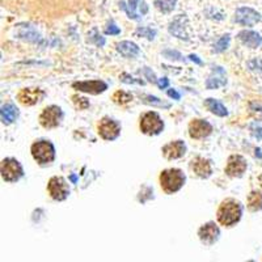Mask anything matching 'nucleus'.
Wrapping results in <instances>:
<instances>
[{
	"label": "nucleus",
	"mask_w": 262,
	"mask_h": 262,
	"mask_svg": "<svg viewBox=\"0 0 262 262\" xmlns=\"http://www.w3.org/2000/svg\"><path fill=\"white\" fill-rule=\"evenodd\" d=\"M243 214L242 205L235 200H227L217 210V221L226 227H231L240 221Z\"/></svg>",
	"instance_id": "f257e3e1"
},
{
	"label": "nucleus",
	"mask_w": 262,
	"mask_h": 262,
	"mask_svg": "<svg viewBox=\"0 0 262 262\" xmlns=\"http://www.w3.org/2000/svg\"><path fill=\"white\" fill-rule=\"evenodd\" d=\"M161 188L165 193L172 194L179 191L185 184L184 173L180 169H167L160 174Z\"/></svg>",
	"instance_id": "f03ea898"
},
{
	"label": "nucleus",
	"mask_w": 262,
	"mask_h": 262,
	"mask_svg": "<svg viewBox=\"0 0 262 262\" xmlns=\"http://www.w3.org/2000/svg\"><path fill=\"white\" fill-rule=\"evenodd\" d=\"M32 155L37 163L48 164L55 158V148L48 140H41L32 146Z\"/></svg>",
	"instance_id": "7ed1b4c3"
},
{
	"label": "nucleus",
	"mask_w": 262,
	"mask_h": 262,
	"mask_svg": "<svg viewBox=\"0 0 262 262\" xmlns=\"http://www.w3.org/2000/svg\"><path fill=\"white\" fill-rule=\"evenodd\" d=\"M140 128L147 135H158L164 128V122L158 113L149 112L146 113L140 119Z\"/></svg>",
	"instance_id": "20e7f679"
},
{
	"label": "nucleus",
	"mask_w": 262,
	"mask_h": 262,
	"mask_svg": "<svg viewBox=\"0 0 262 262\" xmlns=\"http://www.w3.org/2000/svg\"><path fill=\"white\" fill-rule=\"evenodd\" d=\"M23 174H24V170H23L21 164L16 159L8 158L2 161V177L6 181H17L20 177H23Z\"/></svg>",
	"instance_id": "39448f33"
},
{
	"label": "nucleus",
	"mask_w": 262,
	"mask_h": 262,
	"mask_svg": "<svg viewBox=\"0 0 262 262\" xmlns=\"http://www.w3.org/2000/svg\"><path fill=\"white\" fill-rule=\"evenodd\" d=\"M63 118L62 109L55 105H51L43 109V112L39 116V123L45 128L57 127Z\"/></svg>",
	"instance_id": "423d86ee"
},
{
	"label": "nucleus",
	"mask_w": 262,
	"mask_h": 262,
	"mask_svg": "<svg viewBox=\"0 0 262 262\" xmlns=\"http://www.w3.org/2000/svg\"><path fill=\"white\" fill-rule=\"evenodd\" d=\"M49 194L51 195V198L55 201H63L66 200L70 194V188L64 179L62 177H53L50 179L48 185Z\"/></svg>",
	"instance_id": "0eeeda50"
},
{
	"label": "nucleus",
	"mask_w": 262,
	"mask_h": 262,
	"mask_svg": "<svg viewBox=\"0 0 262 262\" xmlns=\"http://www.w3.org/2000/svg\"><path fill=\"white\" fill-rule=\"evenodd\" d=\"M259 20H261V15L256 12L254 9L248 8V7L238 8L235 13L236 23L240 25H244V27H253Z\"/></svg>",
	"instance_id": "6e6552de"
},
{
	"label": "nucleus",
	"mask_w": 262,
	"mask_h": 262,
	"mask_svg": "<svg viewBox=\"0 0 262 262\" xmlns=\"http://www.w3.org/2000/svg\"><path fill=\"white\" fill-rule=\"evenodd\" d=\"M119 133H121V127L113 119L104 118L98 125V134L106 140H114L118 138Z\"/></svg>",
	"instance_id": "1a4fd4ad"
},
{
	"label": "nucleus",
	"mask_w": 262,
	"mask_h": 262,
	"mask_svg": "<svg viewBox=\"0 0 262 262\" xmlns=\"http://www.w3.org/2000/svg\"><path fill=\"white\" fill-rule=\"evenodd\" d=\"M212 126L203 119H194L189 125V135L193 139H202L211 134Z\"/></svg>",
	"instance_id": "9d476101"
},
{
	"label": "nucleus",
	"mask_w": 262,
	"mask_h": 262,
	"mask_svg": "<svg viewBox=\"0 0 262 262\" xmlns=\"http://www.w3.org/2000/svg\"><path fill=\"white\" fill-rule=\"evenodd\" d=\"M247 170V161L243 156L233 155L228 159L226 167V173L231 177H242Z\"/></svg>",
	"instance_id": "9b49d317"
},
{
	"label": "nucleus",
	"mask_w": 262,
	"mask_h": 262,
	"mask_svg": "<svg viewBox=\"0 0 262 262\" xmlns=\"http://www.w3.org/2000/svg\"><path fill=\"white\" fill-rule=\"evenodd\" d=\"M43 96H45V93L38 88H25V90H21L18 92L17 100L23 105L32 106V105H36L37 102L41 101Z\"/></svg>",
	"instance_id": "f8f14e48"
},
{
	"label": "nucleus",
	"mask_w": 262,
	"mask_h": 262,
	"mask_svg": "<svg viewBox=\"0 0 262 262\" xmlns=\"http://www.w3.org/2000/svg\"><path fill=\"white\" fill-rule=\"evenodd\" d=\"M74 88L81 92L92 93V95H98L102 93L104 91L107 90V85L104 81L100 80H91V81H79V83H74Z\"/></svg>",
	"instance_id": "ddd939ff"
},
{
	"label": "nucleus",
	"mask_w": 262,
	"mask_h": 262,
	"mask_svg": "<svg viewBox=\"0 0 262 262\" xmlns=\"http://www.w3.org/2000/svg\"><path fill=\"white\" fill-rule=\"evenodd\" d=\"M198 236H200L201 242L205 243V244L207 245H211L214 244L217 240V237H219V228H217L216 224L210 222V223L201 227Z\"/></svg>",
	"instance_id": "4468645a"
},
{
	"label": "nucleus",
	"mask_w": 262,
	"mask_h": 262,
	"mask_svg": "<svg viewBox=\"0 0 262 262\" xmlns=\"http://www.w3.org/2000/svg\"><path fill=\"white\" fill-rule=\"evenodd\" d=\"M185 151H186V146H185V143L182 140H176V142H172V143L163 147L164 156L167 159H169V160L181 158L185 154Z\"/></svg>",
	"instance_id": "2eb2a0df"
},
{
	"label": "nucleus",
	"mask_w": 262,
	"mask_h": 262,
	"mask_svg": "<svg viewBox=\"0 0 262 262\" xmlns=\"http://www.w3.org/2000/svg\"><path fill=\"white\" fill-rule=\"evenodd\" d=\"M191 169L194 170L198 177H202V179H207V177L211 176L212 169L211 164L209 160H206L203 158H195L191 161Z\"/></svg>",
	"instance_id": "dca6fc26"
},
{
	"label": "nucleus",
	"mask_w": 262,
	"mask_h": 262,
	"mask_svg": "<svg viewBox=\"0 0 262 262\" xmlns=\"http://www.w3.org/2000/svg\"><path fill=\"white\" fill-rule=\"evenodd\" d=\"M237 37L244 45H247L250 49L258 48L262 43V37L259 36L258 33L252 32V30H243V32L238 33Z\"/></svg>",
	"instance_id": "f3484780"
},
{
	"label": "nucleus",
	"mask_w": 262,
	"mask_h": 262,
	"mask_svg": "<svg viewBox=\"0 0 262 262\" xmlns=\"http://www.w3.org/2000/svg\"><path fill=\"white\" fill-rule=\"evenodd\" d=\"M226 72L223 71L222 67H215L214 71H212V75L209 78L207 83H206V86L209 90H216L219 86L226 85Z\"/></svg>",
	"instance_id": "a211bd4d"
},
{
	"label": "nucleus",
	"mask_w": 262,
	"mask_h": 262,
	"mask_svg": "<svg viewBox=\"0 0 262 262\" xmlns=\"http://www.w3.org/2000/svg\"><path fill=\"white\" fill-rule=\"evenodd\" d=\"M117 49H118L119 53L122 54L123 57L126 58H134L139 54V48H138V45H135L134 42L130 41L121 42V43L117 45Z\"/></svg>",
	"instance_id": "6ab92c4d"
},
{
	"label": "nucleus",
	"mask_w": 262,
	"mask_h": 262,
	"mask_svg": "<svg viewBox=\"0 0 262 262\" xmlns=\"http://www.w3.org/2000/svg\"><path fill=\"white\" fill-rule=\"evenodd\" d=\"M184 21H186V17H184L182 15H180V17H177L176 20L173 21L172 24L169 27V32L172 33L173 36L179 37V38H188L186 36V33H185V28H184Z\"/></svg>",
	"instance_id": "aec40b11"
},
{
	"label": "nucleus",
	"mask_w": 262,
	"mask_h": 262,
	"mask_svg": "<svg viewBox=\"0 0 262 262\" xmlns=\"http://www.w3.org/2000/svg\"><path fill=\"white\" fill-rule=\"evenodd\" d=\"M18 117V111L17 107L13 106V105H4L2 107V121L6 125H9V123H12L16 118Z\"/></svg>",
	"instance_id": "412c9836"
},
{
	"label": "nucleus",
	"mask_w": 262,
	"mask_h": 262,
	"mask_svg": "<svg viewBox=\"0 0 262 262\" xmlns=\"http://www.w3.org/2000/svg\"><path fill=\"white\" fill-rule=\"evenodd\" d=\"M205 104L206 106H207V109H209L211 113L216 114V116L226 117L227 114H228V112H227L226 107L223 106V104L217 101V100H215V98H207Z\"/></svg>",
	"instance_id": "4be33fe9"
},
{
	"label": "nucleus",
	"mask_w": 262,
	"mask_h": 262,
	"mask_svg": "<svg viewBox=\"0 0 262 262\" xmlns=\"http://www.w3.org/2000/svg\"><path fill=\"white\" fill-rule=\"evenodd\" d=\"M248 207L252 211H259V210H262V193L252 191L249 198H248Z\"/></svg>",
	"instance_id": "5701e85b"
},
{
	"label": "nucleus",
	"mask_w": 262,
	"mask_h": 262,
	"mask_svg": "<svg viewBox=\"0 0 262 262\" xmlns=\"http://www.w3.org/2000/svg\"><path fill=\"white\" fill-rule=\"evenodd\" d=\"M177 0H154L156 8L163 13H169L172 12L174 7H176Z\"/></svg>",
	"instance_id": "b1692460"
},
{
	"label": "nucleus",
	"mask_w": 262,
	"mask_h": 262,
	"mask_svg": "<svg viewBox=\"0 0 262 262\" xmlns=\"http://www.w3.org/2000/svg\"><path fill=\"white\" fill-rule=\"evenodd\" d=\"M138 2H139V0H128V6H126V3H123V2L121 3L122 9H125L128 17L133 18V20H140V17L137 15V12H135V9H137V6H138Z\"/></svg>",
	"instance_id": "393cba45"
},
{
	"label": "nucleus",
	"mask_w": 262,
	"mask_h": 262,
	"mask_svg": "<svg viewBox=\"0 0 262 262\" xmlns=\"http://www.w3.org/2000/svg\"><path fill=\"white\" fill-rule=\"evenodd\" d=\"M113 100L114 102H117V104L125 105L133 100V96L127 92H123V91H117V92L113 95Z\"/></svg>",
	"instance_id": "a878e982"
},
{
	"label": "nucleus",
	"mask_w": 262,
	"mask_h": 262,
	"mask_svg": "<svg viewBox=\"0 0 262 262\" xmlns=\"http://www.w3.org/2000/svg\"><path fill=\"white\" fill-rule=\"evenodd\" d=\"M140 98H143V102L149 105H156V106H164V107H169V104H164L161 100H159L158 97H154V96H148V95H144V96H140Z\"/></svg>",
	"instance_id": "bb28decb"
},
{
	"label": "nucleus",
	"mask_w": 262,
	"mask_h": 262,
	"mask_svg": "<svg viewBox=\"0 0 262 262\" xmlns=\"http://www.w3.org/2000/svg\"><path fill=\"white\" fill-rule=\"evenodd\" d=\"M228 45H229V36L227 34V36H223L219 41L216 42V43H215L214 50L216 51V53H222V51H224L227 48H228Z\"/></svg>",
	"instance_id": "cd10ccee"
},
{
	"label": "nucleus",
	"mask_w": 262,
	"mask_h": 262,
	"mask_svg": "<svg viewBox=\"0 0 262 262\" xmlns=\"http://www.w3.org/2000/svg\"><path fill=\"white\" fill-rule=\"evenodd\" d=\"M137 34L138 36L146 37V38L148 39H154L156 36V30L151 29V28H138Z\"/></svg>",
	"instance_id": "c85d7f7f"
},
{
	"label": "nucleus",
	"mask_w": 262,
	"mask_h": 262,
	"mask_svg": "<svg viewBox=\"0 0 262 262\" xmlns=\"http://www.w3.org/2000/svg\"><path fill=\"white\" fill-rule=\"evenodd\" d=\"M74 101H75V104L78 105L79 109H86V107L90 106V102H88V100L84 97H76V96H74Z\"/></svg>",
	"instance_id": "c756f323"
},
{
	"label": "nucleus",
	"mask_w": 262,
	"mask_h": 262,
	"mask_svg": "<svg viewBox=\"0 0 262 262\" xmlns=\"http://www.w3.org/2000/svg\"><path fill=\"white\" fill-rule=\"evenodd\" d=\"M250 130H252V135H253L254 138L262 140V126L252 125L250 126Z\"/></svg>",
	"instance_id": "7c9ffc66"
},
{
	"label": "nucleus",
	"mask_w": 262,
	"mask_h": 262,
	"mask_svg": "<svg viewBox=\"0 0 262 262\" xmlns=\"http://www.w3.org/2000/svg\"><path fill=\"white\" fill-rule=\"evenodd\" d=\"M121 80L123 81V83H137V84H142L143 85V81L142 80H135L134 78H131V76H128L127 74H122L121 75Z\"/></svg>",
	"instance_id": "2f4dec72"
},
{
	"label": "nucleus",
	"mask_w": 262,
	"mask_h": 262,
	"mask_svg": "<svg viewBox=\"0 0 262 262\" xmlns=\"http://www.w3.org/2000/svg\"><path fill=\"white\" fill-rule=\"evenodd\" d=\"M249 67L252 70L258 69L259 71H262V62L259 59H254V60H252V62H249Z\"/></svg>",
	"instance_id": "473e14b6"
},
{
	"label": "nucleus",
	"mask_w": 262,
	"mask_h": 262,
	"mask_svg": "<svg viewBox=\"0 0 262 262\" xmlns=\"http://www.w3.org/2000/svg\"><path fill=\"white\" fill-rule=\"evenodd\" d=\"M119 28H117L114 24L109 25V28H106V34H119Z\"/></svg>",
	"instance_id": "72a5a7b5"
},
{
	"label": "nucleus",
	"mask_w": 262,
	"mask_h": 262,
	"mask_svg": "<svg viewBox=\"0 0 262 262\" xmlns=\"http://www.w3.org/2000/svg\"><path fill=\"white\" fill-rule=\"evenodd\" d=\"M144 75H146L147 78H148L149 81H152V83H158V80H156L155 75H154V72L149 71L148 69H144Z\"/></svg>",
	"instance_id": "f704fd0d"
},
{
	"label": "nucleus",
	"mask_w": 262,
	"mask_h": 262,
	"mask_svg": "<svg viewBox=\"0 0 262 262\" xmlns=\"http://www.w3.org/2000/svg\"><path fill=\"white\" fill-rule=\"evenodd\" d=\"M158 84L161 90H165V88H168V85H169V80H168L167 78H163L158 81Z\"/></svg>",
	"instance_id": "c9c22d12"
},
{
	"label": "nucleus",
	"mask_w": 262,
	"mask_h": 262,
	"mask_svg": "<svg viewBox=\"0 0 262 262\" xmlns=\"http://www.w3.org/2000/svg\"><path fill=\"white\" fill-rule=\"evenodd\" d=\"M168 96H170V97H173V98H176V100H180V97H181V96H180L174 90L168 91Z\"/></svg>",
	"instance_id": "e433bc0d"
},
{
	"label": "nucleus",
	"mask_w": 262,
	"mask_h": 262,
	"mask_svg": "<svg viewBox=\"0 0 262 262\" xmlns=\"http://www.w3.org/2000/svg\"><path fill=\"white\" fill-rule=\"evenodd\" d=\"M253 112L257 114V117H258V118L262 119V106H257V107L253 106Z\"/></svg>",
	"instance_id": "4c0bfd02"
},
{
	"label": "nucleus",
	"mask_w": 262,
	"mask_h": 262,
	"mask_svg": "<svg viewBox=\"0 0 262 262\" xmlns=\"http://www.w3.org/2000/svg\"><path fill=\"white\" fill-rule=\"evenodd\" d=\"M189 58H190L191 60H194V62L198 63V64H201V63H202L200 59H198V57H196V55H193V54H191V55H190V57H189Z\"/></svg>",
	"instance_id": "58836bf2"
},
{
	"label": "nucleus",
	"mask_w": 262,
	"mask_h": 262,
	"mask_svg": "<svg viewBox=\"0 0 262 262\" xmlns=\"http://www.w3.org/2000/svg\"><path fill=\"white\" fill-rule=\"evenodd\" d=\"M248 262H254V261H248Z\"/></svg>",
	"instance_id": "ea45409f"
}]
</instances>
